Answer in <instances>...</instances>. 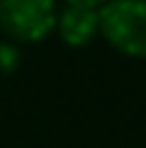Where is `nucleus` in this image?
<instances>
[{
    "label": "nucleus",
    "instance_id": "obj_1",
    "mask_svg": "<svg viewBox=\"0 0 146 148\" xmlns=\"http://www.w3.org/2000/svg\"><path fill=\"white\" fill-rule=\"evenodd\" d=\"M97 14L99 36L116 52L146 60V0H108Z\"/></svg>",
    "mask_w": 146,
    "mask_h": 148
},
{
    "label": "nucleus",
    "instance_id": "obj_2",
    "mask_svg": "<svg viewBox=\"0 0 146 148\" xmlns=\"http://www.w3.org/2000/svg\"><path fill=\"white\" fill-rule=\"evenodd\" d=\"M58 0H0V27L22 44H39L55 33Z\"/></svg>",
    "mask_w": 146,
    "mask_h": 148
},
{
    "label": "nucleus",
    "instance_id": "obj_3",
    "mask_svg": "<svg viewBox=\"0 0 146 148\" xmlns=\"http://www.w3.org/2000/svg\"><path fill=\"white\" fill-rule=\"evenodd\" d=\"M55 33L66 47H86L99 36V14L86 5H64L58 8Z\"/></svg>",
    "mask_w": 146,
    "mask_h": 148
},
{
    "label": "nucleus",
    "instance_id": "obj_4",
    "mask_svg": "<svg viewBox=\"0 0 146 148\" xmlns=\"http://www.w3.org/2000/svg\"><path fill=\"white\" fill-rule=\"evenodd\" d=\"M19 69V49L14 44L3 41L0 44V74H11Z\"/></svg>",
    "mask_w": 146,
    "mask_h": 148
},
{
    "label": "nucleus",
    "instance_id": "obj_5",
    "mask_svg": "<svg viewBox=\"0 0 146 148\" xmlns=\"http://www.w3.org/2000/svg\"><path fill=\"white\" fill-rule=\"evenodd\" d=\"M66 5H86V8H99V5H105L108 0H64Z\"/></svg>",
    "mask_w": 146,
    "mask_h": 148
}]
</instances>
